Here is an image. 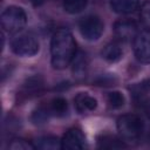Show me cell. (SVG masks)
I'll return each mask as SVG.
<instances>
[{
  "label": "cell",
  "mask_w": 150,
  "mask_h": 150,
  "mask_svg": "<svg viewBox=\"0 0 150 150\" xmlns=\"http://www.w3.org/2000/svg\"><path fill=\"white\" fill-rule=\"evenodd\" d=\"M79 30L87 41H97L104 32V23L97 15H87L80 20Z\"/></svg>",
  "instance_id": "5"
},
{
  "label": "cell",
  "mask_w": 150,
  "mask_h": 150,
  "mask_svg": "<svg viewBox=\"0 0 150 150\" xmlns=\"http://www.w3.org/2000/svg\"><path fill=\"white\" fill-rule=\"evenodd\" d=\"M116 127L121 138L125 141H136L144 131L143 120L135 114H124L120 116L117 118Z\"/></svg>",
  "instance_id": "2"
},
{
  "label": "cell",
  "mask_w": 150,
  "mask_h": 150,
  "mask_svg": "<svg viewBox=\"0 0 150 150\" xmlns=\"http://www.w3.org/2000/svg\"><path fill=\"white\" fill-rule=\"evenodd\" d=\"M88 71V57L87 54L83 52H76L71 61V73L77 79L81 80L87 75Z\"/></svg>",
  "instance_id": "11"
},
{
  "label": "cell",
  "mask_w": 150,
  "mask_h": 150,
  "mask_svg": "<svg viewBox=\"0 0 150 150\" xmlns=\"http://www.w3.org/2000/svg\"><path fill=\"white\" fill-rule=\"evenodd\" d=\"M52 117L49 110H48V107L47 105H41L39 108H36L33 114H32V122L34 124H45L49 121V118Z\"/></svg>",
  "instance_id": "18"
},
{
  "label": "cell",
  "mask_w": 150,
  "mask_h": 150,
  "mask_svg": "<svg viewBox=\"0 0 150 150\" xmlns=\"http://www.w3.org/2000/svg\"><path fill=\"white\" fill-rule=\"evenodd\" d=\"M35 149L40 150H57L62 149L61 146V139H59L56 136L47 135V136H41L35 139Z\"/></svg>",
  "instance_id": "15"
},
{
  "label": "cell",
  "mask_w": 150,
  "mask_h": 150,
  "mask_svg": "<svg viewBox=\"0 0 150 150\" xmlns=\"http://www.w3.org/2000/svg\"><path fill=\"white\" fill-rule=\"evenodd\" d=\"M12 52L21 57H32L39 53L40 45L38 39L30 33L18 34L11 42Z\"/></svg>",
  "instance_id": "4"
},
{
  "label": "cell",
  "mask_w": 150,
  "mask_h": 150,
  "mask_svg": "<svg viewBox=\"0 0 150 150\" xmlns=\"http://www.w3.org/2000/svg\"><path fill=\"white\" fill-rule=\"evenodd\" d=\"M88 5V0H63V9L68 14H79Z\"/></svg>",
  "instance_id": "17"
},
{
  "label": "cell",
  "mask_w": 150,
  "mask_h": 150,
  "mask_svg": "<svg viewBox=\"0 0 150 150\" xmlns=\"http://www.w3.org/2000/svg\"><path fill=\"white\" fill-rule=\"evenodd\" d=\"M48 110L52 116L55 117H64L68 114V102L63 97H55L48 104Z\"/></svg>",
  "instance_id": "14"
},
{
  "label": "cell",
  "mask_w": 150,
  "mask_h": 150,
  "mask_svg": "<svg viewBox=\"0 0 150 150\" xmlns=\"http://www.w3.org/2000/svg\"><path fill=\"white\" fill-rule=\"evenodd\" d=\"M27 23V14L19 6H8L1 14V27L5 32L18 33Z\"/></svg>",
  "instance_id": "3"
},
{
  "label": "cell",
  "mask_w": 150,
  "mask_h": 150,
  "mask_svg": "<svg viewBox=\"0 0 150 150\" xmlns=\"http://www.w3.org/2000/svg\"><path fill=\"white\" fill-rule=\"evenodd\" d=\"M107 101L109 103V105L112 108V109H120L124 105L125 103V97L124 95L121 93V91H117V90H114V91H110L107 96Z\"/></svg>",
  "instance_id": "19"
},
{
  "label": "cell",
  "mask_w": 150,
  "mask_h": 150,
  "mask_svg": "<svg viewBox=\"0 0 150 150\" xmlns=\"http://www.w3.org/2000/svg\"><path fill=\"white\" fill-rule=\"evenodd\" d=\"M144 110H145V112H146V116L150 118V97L145 101V103H144Z\"/></svg>",
  "instance_id": "23"
},
{
  "label": "cell",
  "mask_w": 150,
  "mask_h": 150,
  "mask_svg": "<svg viewBox=\"0 0 150 150\" xmlns=\"http://www.w3.org/2000/svg\"><path fill=\"white\" fill-rule=\"evenodd\" d=\"M43 89V80L41 76L39 75H34V76H30L28 77L22 87H21V94L22 96H25L26 98L27 97H32V96H35V95H39V93H41Z\"/></svg>",
  "instance_id": "10"
},
{
  "label": "cell",
  "mask_w": 150,
  "mask_h": 150,
  "mask_svg": "<svg viewBox=\"0 0 150 150\" xmlns=\"http://www.w3.org/2000/svg\"><path fill=\"white\" fill-rule=\"evenodd\" d=\"M8 148L11 150H34L35 145L23 138H15L9 143Z\"/></svg>",
  "instance_id": "21"
},
{
  "label": "cell",
  "mask_w": 150,
  "mask_h": 150,
  "mask_svg": "<svg viewBox=\"0 0 150 150\" xmlns=\"http://www.w3.org/2000/svg\"><path fill=\"white\" fill-rule=\"evenodd\" d=\"M138 33V26L134 20H118L114 23V34L118 42L134 41Z\"/></svg>",
  "instance_id": "7"
},
{
  "label": "cell",
  "mask_w": 150,
  "mask_h": 150,
  "mask_svg": "<svg viewBox=\"0 0 150 150\" xmlns=\"http://www.w3.org/2000/svg\"><path fill=\"white\" fill-rule=\"evenodd\" d=\"M102 57L109 63H116L123 57V48L118 41L109 42L104 46L101 53Z\"/></svg>",
  "instance_id": "12"
},
{
  "label": "cell",
  "mask_w": 150,
  "mask_h": 150,
  "mask_svg": "<svg viewBox=\"0 0 150 150\" xmlns=\"http://www.w3.org/2000/svg\"><path fill=\"white\" fill-rule=\"evenodd\" d=\"M61 146L64 150H79L87 146V139L84 134L77 128L68 129L61 138Z\"/></svg>",
  "instance_id": "8"
},
{
  "label": "cell",
  "mask_w": 150,
  "mask_h": 150,
  "mask_svg": "<svg viewBox=\"0 0 150 150\" xmlns=\"http://www.w3.org/2000/svg\"><path fill=\"white\" fill-rule=\"evenodd\" d=\"M148 139H149V143H150V135L148 136Z\"/></svg>",
  "instance_id": "24"
},
{
  "label": "cell",
  "mask_w": 150,
  "mask_h": 150,
  "mask_svg": "<svg viewBox=\"0 0 150 150\" xmlns=\"http://www.w3.org/2000/svg\"><path fill=\"white\" fill-rule=\"evenodd\" d=\"M98 148L103 149H122L127 148L128 145L124 143L123 138H118L114 135H102L97 138Z\"/></svg>",
  "instance_id": "16"
},
{
  "label": "cell",
  "mask_w": 150,
  "mask_h": 150,
  "mask_svg": "<svg viewBox=\"0 0 150 150\" xmlns=\"http://www.w3.org/2000/svg\"><path fill=\"white\" fill-rule=\"evenodd\" d=\"M134 53L141 63H150V29L138 30L134 39Z\"/></svg>",
  "instance_id": "6"
},
{
  "label": "cell",
  "mask_w": 150,
  "mask_h": 150,
  "mask_svg": "<svg viewBox=\"0 0 150 150\" xmlns=\"http://www.w3.org/2000/svg\"><path fill=\"white\" fill-rule=\"evenodd\" d=\"M74 104L80 114L91 112L97 108V100L88 93H79L74 98Z\"/></svg>",
  "instance_id": "9"
},
{
  "label": "cell",
  "mask_w": 150,
  "mask_h": 150,
  "mask_svg": "<svg viewBox=\"0 0 150 150\" xmlns=\"http://www.w3.org/2000/svg\"><path fill=\"white\" fill-rule=\"evenodd\" d=\"M139 0H110V8L117 14H130L138 8Z\"/></svg>",
  "instance_id": "13"
},
{
  "label": "cell",
  "mask_w": 150,
  "mask_h": 150,
  "mask_svg": "<svg viewBox=\"0 0 150 150\" xmlns=\"http://www.w3.org/2000/svg\"><path fill=\"white\" fill-rule=\"evenodd\" d=\"M141 20L144 28L150 29V0L145 1L141 7Z\"/></svg>",
  "instance_id": "22"
},
{
  "label": "cell",
  "mask_w": 150,
  "mask_h": 150,
  "mask_svg": "<svg viewBox=\"0 0 150 150\" xmlns=\"http://www.w3.org/2000/svg\"><path fill=\"white\" fill-rule=\"evenodd\" d=\"M117 79L114 74H101L97 75V77L94 80V84L96 86H102V87H110L116 84Z\"/></svg>",
  "instance_id": "20"
},
{
  "label": "cell",
  "mask_w": 150,
  "mask_h": 150,
  "mask_svg": "<svg viewBox=\"0 0 150 150\" xmlns=\"http://www.w3.org/2000/svg\"><path fill=\"white\" fill-rule=\"evenodd\" d=\"M76 55V42L73 34L66 29H57L50 40V63L54 69H66Z\"/></svg>",
  "instance_id": "1"
}]
</instances>
